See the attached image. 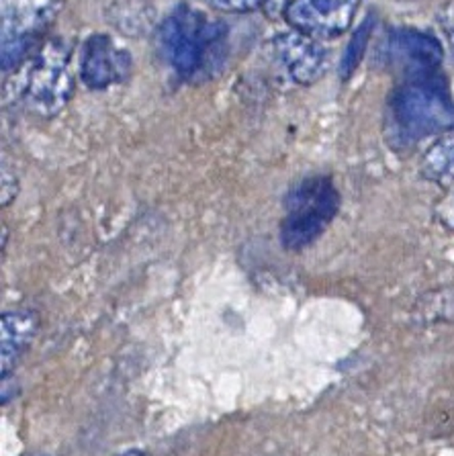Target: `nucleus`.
<instances>
[{"label":"nucleus","instance_id":"obj_1","mask_svg":"<svg viewBox=\"0 0 454 456\" xmlns=\"http://www.w3.org/2000/svg\"><path fill=\"white\" fill-rule=\"evenodd\" d=\"M164 60L184 82H207L227 60V27L201 9L181 4L158 33Z\"/></svg>","mask_w":454,"mask_h":456},{"label":"nucleus","instance_id":"obj_2","mask_svg":"<svg viewBox=\"0 0 454 456\" xmlns=\"http://www.w3.org/2000/svg\"><path fill=\"white\" fill-rule=\"evenodd\" d=\"M454 127V99L440 74L401 80L389 96L387 137L393 148H411Z\"/></svg>","mask_w":454,"mask_h":456},{"label":"nucleus","instance_id":"obj_3","mask_svg":"<svg viewBox=\"0 0 454 456\" xmlns=\"http://www.w3.org/2000/svg\"><path fill=\"white\" fill-rule=\"evenodd\" d=\"M340 209V192L328 176H309L288 191L285 216L280 221V241L287 250L299 252L312 246Z\"/></svg>","mask_w":454,"mask_h":456},{"label":"nucleus","instance_id":"obj_4","mask_svg":"<svg viewBox=\"0 0 454 456\" xmlns=\"http://www.w3.org/2000/svg\"><path fill=\"white\" fill-rule=\"evenodd\" d=\"M70 52L61 41H50L20 66L17 94L27 109L41 117H53L68 105L74 94Z\"/></svg>","mask_w":454,"mask_h":456},{"label":"nucleus","instance_id":"obj_5","mask_svg":"<svg viewBox=\"0 0 454 456\" xmlns=\"http://www.w3.org/2000/svg\"><path fill=\"white\" fill-rule=\"evenodd\" d=\"M266 55L274 68L297 86H309L318 82L326 74L329 61L321 39L293 27L266 41Z\"/></svg>","mask_w":454,"mask_h":456},{"label":"nucleus","instance_id":"obj_6","mask_svg":"<svg viewBox=\"0 0 454 456\" xmlns=\"http://www.w3.org/2000/svg\"><path fill=\"white\" fill-rule=\"evenodd\" d=\"M58 0H3V70H15L29 58L33 41L50 23Z\"/></svg>","mask_w":454,"mask_h":456},{"label":"nucleus","instance_id":"obj_7","mask_svg":"<svg viewBox=\"0 0 454 456\" xmlns=\"http://www.w3.org/2000/svg\"><path fill=\"white\" fill-rule=\"evenodd\" d=\"M385 66L401 76V80L438 74L444 52L440 41L426 31L395 29L383 44Z\"/></svg>","mask_w":454,"mask_h":456},{"label":"nucleus","instance_id":"obj_8","mask_svg":"<svg viewBox=\"0 0 454 456\" xmlns=\"http://www.w3.org/2000/svg\"><path fill=\"white\" fill-rule=\"evenodd\" d=\"M132 66L134 61L127 47L107 33H94L80 47V78L94 91L126 82L132 74Z\"/></svg>","mask_w":454,"mask_h":456},{"label":"nucleus","instance_id":"obj_9","mask_svg":"<svg viewBox=\"0 0 454 456\" xmlns=\"http://www.w3.org/2000/svg\"><path fill=\"white\" fill-rule=\"evenodd\" d=\"M361 4L362 0H288L283 17L293 29L329 39L350 29Z\"/></svg>","mask_w":454,"mask_h":456},{"label":"nucleus","instance_id":"obj_10","mask_svg":"<svg viewBox=\"0 0 454 456\" xmlns=\"http://www.w3.org/2000/svg\"><path fill=\"white\" fill-rule=\"evenodd\" d=\"M36 317L29 311H9L0 320V366L3 375L11 372L19 358L29 348L36 334Z\"/></svg>","mask_w":454,"mask_h":456},{"label":"nucleus","instance_id":"obj_11","mask_svg":"<svg viewBox=\"0 0 454 456\" xmlns=\"http://www.w3.org/2000/svg\"><path fill=\"white\" fill-rule=\"evenodd\" d=\"M422 175L444 189L454 186V127L438 135L422 158Z\"/></svg>","mask_w":454,"mask_h":456},{"label":"nucleus","instance_id":"obj_12","mask_svg":"<svg viewBox=\"0 0 454 456\" xmlns=\"http://www.w3.org/2000/svg\"><path fill=\"white\" fill-rule=\"evenodd\" d=\"M369 33H370V20H367V23H364L361 29L354 33L353 41L348 44V50H346V53H344V60H342L344 78H348V76L356 70V66H359V61L364 53V47H367Z\"/></svg>","mask_w":454,"mask_h":456},{"label":"nucleus","instance_id":"obj_13","mask_svg":"<svg viewBox=\"0 0 454 456\" xmlns=\"http://www.w3.org/2000/svg\"><path fill=\"white\" fill-rule=\"evenodd\" d=\"M203 3L225 12H250L258 9L264 0H203Z\"/></svg>","mask_w":454,"mask_h":456},{"label":"nucleus","instance_id":"obj_14","mask_svg":"<svg viewBox=\"0 0 454 456\" xmlns=\"http://www.w3.org/2000/svg\"><path fill=\"white\" fill-rule=\"evenodd\" d=\"M436 217L440 224L454 232V186L446 192V197L436 207Z\"/></svg>","mask_w":454,"mask_h":456},{"label":"nucleus","instance_id":"obj_15","mask_svg":"<svg viewBox=\"0 0 454 456\" xmlns=\"http://www.w3.org/2000/svg\"><path fill=\"white\" fill-rule=\"evenodd\" d=\"M438 23H440V27H442L444 37L449 39V44L452 45V50H454V3L446 4L444 9L440 11Z\"/></svg>","mask_w":454,"mask_h":456},{"label":"nucleus","instance_id":"obj_16","mask_svg":"<svg viewBox=\"0 0 454 456\" xmlns=\"http://www.w3.org/2000/svg\"><path fill=\"white\" fill-rule=\"evenodd\" d=\"M288 0H264V9L271 12V15H279V12L285 11Z\"/></svg>","mask_w":454,"mask_h":456},{"label":"nucleus","instance_id":"obj_17","mask_svg":"<svg viewBox=\"0 0 454 456\" xmlns=\"http://www.w3.org/2000/svg\"><path fill=\"white\" fill-rule=\"evenodd\" d=\"M117 456H143L140 451H127V452H121V454H117Z\"/></svg>","mask_w":454,"mask_h":456}]
</instances>
